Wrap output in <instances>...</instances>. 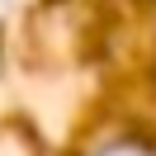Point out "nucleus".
Returning a JSON list of instances; mask_svg holds the SVG:
<instances>
[{"label":"nucleus","instance_id":"obj_1","mask_svg":"<svg viewBox=\"0 0 156 156\" xmlns=\"http://www.w3.org/2000/svg\"><path fill=\"white\" fill-rule=\"evenodd\" d=\"M99 156H151L147 147H137V142H114V147H104Z\"/></svg>","mask_w":156,"mask_h":156},{"label":"nucleus","instance_id":"obj_2","mask_svg":"<svg viewBox=\"0 0 156 156\" xmlns=\"http://www.w3.org/2000/svg\"><path fill=\"white\" fill-rule=\"evenodd\" d=\"M24 5H29V0H0V19H10V14L24 10Z\"/></svg>","mask_w":156,"mask_h":156}]
</instances>
